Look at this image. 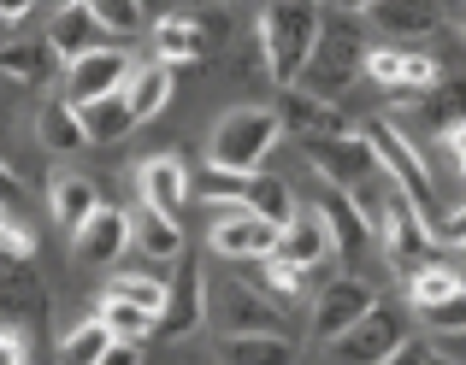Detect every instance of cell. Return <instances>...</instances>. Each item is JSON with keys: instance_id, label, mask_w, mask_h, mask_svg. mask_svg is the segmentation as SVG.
I'll list each match as a JSON object with an SVG mask.
<instances>
[{"instance_id": "cell-1", "label": "cell", "mask_w": 466, "mask_h": 365, "mask_svg": "<svg viewBox=\"0 0 466 365\" xmlns=\"http://www.w3.org/2000/svg\"><path fill=\"white\" fill-rule=\"evenodd\" d=\"M366 54H372V42H366L360 12L319 6V35H313V54H308V65H301L296 89L319 94V101H337V94H349L354 77L366 71Z\"/></svg>"}, {"instance_id": "cell-2", "label": "cell", "mask_w": 466, "mask_h": 365, "mask_svg": "<svg viewBox=\"0 0 466 365\" xmlns=\"http://www.w3.org/2000/svg\"><path fill=\"white\" fill-rule=\"evenodd\" d=\"M284 142V124H278L272 106H230L225 118H218L213 142H207V165L213 172H266V160H272V148Z\"/></svg>"}, {"instance_id": "cell-3", "label": "cell", "mask_w": 466, "mask_h": 365, "mask_svg": "<svg viewBox=\"0 0 466 365\" xmlns=\"http://www.w3.org/2000/svg\"><path fill=\"white\" fill-rule=\"evenodd\" d=\"M313 35H319V0H272L260 12V54H266V71L278 77V89L301 77Z\"/></svg>"}, {"instance_id": "cell-4", "label": "cell", "mask_w": 466, "mask_h": 365, "mask_svg": "<svg viewBox=\"0 0 466 365\" xmlns=\"http://www.w3.org/2000/svg\"><path fill=\"white\" fill-rule=\"evenodd\" d=\"M366 142H372V153H378V172L396 182V189H401V194H408V201L425 212V224H431V218L443 212V206H437V189H431V172H425L420 148H413V142L401 136V130L390 124V118L366 130Z\"/></svg>"}, {"instance_id": "cell-5", "label": "cell", "mask_w": 466, "mask_h": 365, "mask_svg": "<svg viewBox=\"0 0 466 365\" xmlns=\"http://www.w3.org/2000/svg\"><path fill=\"white\" fill-rule=\"evenodd\" d=\"M207 212H213L207 242H213L218 260H266V253L278 248V224L260 218V212H248L242 201H218V194H207Z\"/></svg>"}, {"instance_id": "cell-6", "label": "cell", "mask_w": 466, "mask_h": 365, "mask_svg": "<svg viewBox=\"0 0 466 365\" xmlns=\"http://www.w3.org/2000/svg\"><path fill=\"white\" fill-rule=\"evenodd\" d=\"M401 342H408V312H401L396 301H372L330 348H337L342 365H378L384 354H396Z\"/></svg>"}, {"instance_id": "cell-7", "label": "cell", "mask_w": 466, "mask_h": 365, "mask_svg": "<svg viewBox=\"0 0 466 365\" xmlns=\"http://www.w3.org/2000/svg\"><path fill=\"white\" fill-rule=\"evenodd\" d=\"M301 148H308V165L330 182V189H354L360 177L378 172V153H372V142H366V130H325V136H301Z\"/></svg>"}, {"instance_id": "cell-8", "label": "cell", "mask_w": 466, "mask_h": 365, "mask_svg": "<svg viewBox=\"0 0 466 365\" xmlns=\"http://www.w3.org/2000/svg\"><path fill=\"white\" fill-rule=\"evenodd\" d=\"M360 77H372L396 106H413L425 89H437V83H443V65H437V59H425V54H408V47H372Z\"/></svg>"}, {"instance_id": "cell-9", "label": "cell", "mask_w": 466, "mask_h": 365, "mask_svg": "<svg viewBox=\"0 0 466 365\" xmlns=\"http://www.w3.org/2000/svg\"><path fill=\"white\" fill-rule=\"evenodd\" d=\"M130 77V59L118 47H95L83 59H66V101L83 106V101H101V94H118Z\"/></svg>"}, {"instance_id": "cell-10", "label": "cell", "mask_w": 466, "mask_h": 365, "mask_svg": "<svg viewBox=\"0 0 466 365\" xmlns=\"http://www.w3.org/2000/svg\"><path fill=\"white\" fill-rule=\"evenodd\" d=\"M443 0H372L360 18L378 24V35H390V42H425L443 30Z\"/></svg>"}, {"instance_id": "cell-11", "label": "cell", "mask_w": 466, "mask_h": 365, "mask_svg": "<svg viewBox=\"0 0 466 365\" xmlns=\"http://www.w3.org/2000/svg\"><path fill=\"white\" fill-rule=\"evenodd\" d=\"M125 248H130V212H118V206H106V201L71 230V253H77L83 265H118Z\"/></svg>"}, {"instance_id": "cell-12", "label": "cell", "mask_w": 466, "mask_h": 365, "mask_svg": "<svg viewBox=\"0 0 466 365\" xmlns=\"http://www.w3.org/2000/svg\"><path fill=\"white\" fill-rule=\"evenodd\" d=\"M372 301H378L372 283H360V277H330V283L319 289V301H313V336H319V342H337V336L349 330Z\"/></svg>"}, {"instance_id": "cell-13", "label": "cell", "mask_w": 466, "mask_h": 365, "mask_svg": "<svg viewBox=\"0 0 466 365\" xmlns=\"http://www.w3.org/2000/svg\"><path fill=\"white\" fill-rule=\"evenodd\" d=\"M278 260L301 265V271H319L325 260H337V248H330V230H325V212L319 206H296L289 212V224L278 230Z\"/></svg>"}, {"instance_id": "cell-14", "label": "cell", "mask_w": 466, "mask_h": 365, "mask_svg": "<svg viewBox=\"0 0 466 365\" xmlns=\"http://www.w3.org/2000/svg\"><path fill=\"white\" fill-rule=\"evenodd\" d=\"M201 319H207V277H201L195 260H183L177 283L166 289V307H159V330L154 336H171V342H177V336H189Z\"/></svg>"}, {"instance_id": "cell-15", "label": "cell", "mask_w": 466, "mask_h": 365, "mask_svg": "<svg viewBox=\"0 0 466 365\" xmlns=\"http://www.w3.org/2000/svg\"><path fill=\"white\" fill-rule=\"evenodd\" d=\"M218 312V330L225 336H254V330H284L278 324V307H266V295H254V289L242 283H225L218 295H207Z\"/></svg>"}, {"instance_id": "cell-16", "label": "cell", "mask_w": 466, "mask_h": 365, "mask_svg": "<svg viewBox=\"0 0 466 365\" xmlns=\"http://www.w3.org/2000/svg\"><path fill=\"white\" fill-rule=\"evenodd\" d=\"M137 189H142V206H159V212L177 218L189 206V165L177 153H154V160H142Z\"/></svg>"}, {"instance_id": "cell-17", "label": "cell", "mask_w": 466, "mask_h": 365, "mask_svg": "<svg viewBox=\"0 0 466 365\" xmlns=\"http://www.w3.org/2000/svg\"><path fill=\"white\" fill-rule=\"evenodd\" d=\"M47 47H54L59 59H83V54H95V47H106V30L95 24L89 0H66V6L54 12V24H47Z\"/></svg>"}, {"instance_id": "cell-18", "label": "cell", "mask_w": 466, "mask_h": 365, "mask_svg": "<svg viewBox=\"0 0 466 365\" xmlns=\"http://www.w3.org/2000/svg\"><path fill=\"white\" fill-rule=\"evenodd\" d=\"M47 307V289L35 277L30 260L18 253H0V319H35Z\"/></svg>"}, {"instance_id": "cell-19", "label": "cell", "mask_w": 466, "mask_h": 365, "mask_svg": "<svg viewBox=\"0 0 466 365\" xmlns=\"http://www.w3.org/2000/svg\"><path fill=\"white\" fill-rule=\"evenodd\" d=\"M207 54V30L195 12H166L154 24V59L159 65H195Z\"/></svg>"}, {"instance_id": "cell-20", "label": "cell", "mask_w": 466, "mask_h": 365, "mask_svg": "<svg viewBox=\"0 0 466 365\" xmlns=\"http://www.w3.org/2000/svg\"><path fill=\"white\" fill-rule=\"evenodd\" d=\"M218 365H296V342L284 330L218 336Z\"/></svg>"}, {"instance_id": "cell-21", "label": "cell", "mask_w": 466, "mask_h": 365, "mask_svg": "<svg viewBox=\"0 0 466 365\" xmlns=\"http://www.w3.org/2000/svg\"><path fill=\"white\" fill-rule=\"evenodd\" d=\"M278 124L296 130V136H325V130H342V118L330 113V101H319V94L296 89V83H284V94H278Z\"/></svg>"}, {"instance_id": "cell-22", "label": "cell", "mask_w": 466, "mask_h": 365, "mask_svg": "<svg viewBox=\"0 0 466 365\" xmlns=\"http://www.w3.org/2000/svg\"><path fill=\"white\" fill-rule=\"evenodd\" d=\"M171 89H177V83H171V65H159V59H154V65H142V71L130 65V77H125V89H118V94L130 101L137 124H148V118H159L171 106Z\"/></svg>"}, {"instance_id": "cell-23", "label": "cell", "mask_w": 466, "mask_h": 365, "mask_svg": "<svg viewBox=\"0 0 466 365\" xmlns=\"http://www.w3.org/2000/svg\"><path fill=\"white\" fill-rule=\"evenodd\" d=\"M83 118V136L95 142V148H106V142H125L130 130H137V113H130L125 94H101V101H83L77 106Z\"/></svg>"}, {"instance_id": "cell-24", "label": "cell", "mask_w": 466, "mask_h": 365, "mask_svg": "<svg viewBox=\"0 0 466 365\" xmlns=\"http://www.w3.org/2000/svg\"><path fill=\"white\" fill-rule=\"evenodd\" d=\"M130 242L142 248V260H177L183 253V224L171 212H159V206H142V212L130 218Z\"/></svg>"}, {"instance_id": "cell-25", "label": "cell", "mask_w": 466, "mask_h": 365, "mask_svg": "<svg viewBox=\"0 0 466 365\" xmlns=\"http://www.w3.org/2000/svg\"><path fill=\"white\" fill-rule=\"evenodd\" d=\"M95 319H101V330L113 336V342H148V336L159 330V312L137 307V301H118V295H101Z\"/></svg>"}, {"instance_id": "cell-26", "label": "cell", "mask_w": 466, "mask_h": 365, "mask_svg": "<svg viewBox=\"0 0 466 365\" xmlns=\"http://www.w3.org/2000/svg\"><path fill=\"white\" fill-rule=\"evenodd\" d=\"M319 212H325V230H330V248H337V253H360L366 242H372V230L360 224L349 189H330L325 201H319Z\"/></svg>"}, {"instance_id": "cell-27", "label": "cell", "mask_w": 466, "mask_h": 365, "mask_svg": "<svg viewBox=\"0 0 466 365\" xmlns=\"http://www.w3.org/2000/svg\"><path fill=\"white\" fill-rule=\"evenodd\" d=\"M35 136H42V148H54V153L89 148V136H83V118H77V106H71V101H47L42 113H35Z\"/></svg>"}, {"instance_id": "cell-28", "label": "cell", "mask_w": 466, "mask_h": 365, "mask_svg": "<svg viewBox=\"0 0 466 365\" xmlns=\"http://www.w3.org/2000/svg\"><path fill=\"white\" fill-rule=\"evenodd\" d=\"M242 206H248V212H260V218H272V224L284 230V224H289V212H296V194H289V182H284V177L254 172L248 182H242Z\"/></svg>"}, {"instance_id": "cell-29", "label": "cell", "mask_w": 466, "mask_h": 365, "mask_svg": "<svg viewBox=\"0 0 466 365\" xmlns=\"http://www.w3.org/2000/svg\"><path fill=\"white\" fill-rule=\"evenodd\" d=\"M95 206H101V201H95L89 177H59L54 189H47V212H54V224H66V230H77Z\"/></svg>"}, {"instance_id": "cell-30", "label": "cell", "mask_w": 466, "mask_h": 365, "mask_svg": "<svg viewBox=\"0 0 466 365\" xmlns=\"http://www.w3.org/2000/svg\"><path fill=\"white\" fill-rule=\"evenodd\" d=\"M455 289H466V277L455 265H443V260H425V265L408 271V301L413 307H437V301H449Z\"/></svg>"}, {"instance_id": "cell-31", "label": "cell", "mask_w": 466, "mask_h": 365, "mask_svg": "<svg viewBox=\"0 0 466 365\" xmlns=\"http://www.w3.org/2000/svg\"><path fill=\"white\" fill-rule=\"evenodd\" d=\"M54 65H59V54L47 42H0V71L12 83H42Z\"/></svg>"}, {"instance_id": "cell-32", "label": "cell", "mask_w": 466, "mask_h": 365, "mask_svg": "<svg viewBox=\"0 0 466 365\" xmlns=\"http://www.w3.org/2000/svg\"><path fill=\"white\" fill-rule=\"evenodd\" d=\"M413 113L420 118H437V124H466V77H449L437 83V89H425L420 101H413Z\"/></svg>"}, {"instance_id": "cell-33", "label": "cell", "mask_w": 466, "mask_h": 365, "mask_svg": "<svg viewBox=\"0 0 466 365\" xmlns=\"http://www.w3.org/2000/svg\"><path fill=\"white\" fill-rule=\"evenodd\" d=\"M166 277H154V271H113V283H106V295H118V301H137V307H148L159 312L166 307Z\"/></svg>"}, {"instance_id": "cell-34", "label": "cell", "mask_w": 466, "mask_h": 365, "mask_svg": "<svg viewBox=\"0 0 466 365\" xmlns=\"http://www.w3.org/2000/svg\"><path fill=\"white\" fill-rule=\"evenodd\" d=\"M106 348H113V336L101 330V319H89V324H77V330L59 342V365H101Z\"/></svg>"}, {"instance_id": "cell-35", "label": "cell", "mask_w": 466, "mask_h": 365, "mask_svg": "<svg viewBox=\"0 0 466 365\" xmlns=\"http://www.w3.org/2000/svg\"><path fill=\"white\" fill-rule=\"evenodd\" d=\"M89 12L106 35H142V0H89Z\"/></svg>"}, {"instance_id": "cell-36", "label": "cell", "mask_w": 466, "mask_h": 365, "mask_svg": "<svg viewBox=\"0 0 466 365\" xmlns=\"http://www.w3.org/2000/svg\"><path fill=\"white\" fill-rule=\"evenodd\" d=\"M254 265H260L266 289H272L278 301H296L301 289H308V271H301V265H289V260H278V253H266V260H254Z\"/></svg>"}, {"instance_id": "cell-37", "label": "cell", "mask_w": 466, "mask_h": 365, "mask_svg": "<svg viewBox=\"0 0 466 365\" xmlns=\"http://www.w3.org/2000/svg\"><path fill=\"white\" fill-rule=\"evenodd\" d=\"M420 312H425V324H431V330L466 336V289H455L449 301H437V307H420Z\"/></svg>"}, {"instance_id": "cell-38", "label": "cell", "mask_w": 466, "mask_h": 365, "mask_svg": "<svg viewBox=\"0 0 466 365\" xmlns=\"http://www.w3.org/2000/svg\"><path fill=\"white\" fill-rule=\"evenodd\" d=\"M431 242H449V248H466V206L431 218Z\"/></svg>"}, {"instance_id": "cell-39", "label": "cell", "mask_w": 466, "mask_h": 365, "mask_svg": "<svg viewBox=\"0 0 466 365\" xmlns=\"http://www.w3.org/2000/svg\"><path fill=\"white\" fill-rule=\"evenodd\" d=\"M0 206H6V212H18V206H24V182H18V172H12L6 160H0Z\"/></svg>"}, {"instance_id": "cell-40", "label": "cell", "mask_w": 466, "mask_h": 365, "mask_svg": "<svg viewBox=\"0 0 466 365\" xmlns=\"http://www.w3.org/2000/svg\"><path fill=\"white\" fill-rule=\"evenodd\" d=\"M0 365H30V342L18 330H0Z\"/></svg>"}, {"instance_id": "cell-41", "label": "cell", "mask_w": 466, "mask_h": 365, "mask_svg": "<svg viewBox=\"0 0 466 365\" xmlns=\"http://www.w3.org/2000/svg\"><path fill=\"white\" fill-rule=\"evenodd\" d=\"M425 360H431V348H425V342H401L396 354H384L378 365H425Z\"/></svg>"}, {"instance_id": "cell-42", "label": "cell", "mask_w": 466, "mask_h": 365, "mask_svg": "<svg viewBox=\"0 0 466 365\" xmlns=\"http://www.w3.org/2000/svg\"><path fill=\"white\" fill-rule=\"evenodd\" d=\"M443 142H449V160H455V172L466 177V124H449Z\"/></svg>"}, {"instance_id": "cell-43", "label": "cell", "mask_w": 466, "mask_h": 365, "mask_svg": "<svg viewBox=\"0 0 466 365\" xmlns=\"http://www.w3.org/2000/svg\"><path fill=\"white\" fill-rule=\"evenodd\" d=\"M101 365H142V342H113L101 354Z\"/></svg>"}, {"instance_id": "cell-44", "label": "cell", "mask_w": 466, "mask_h": 365, "mask_svg": "<svg viewBox=\"0 0 466 365\" xmlns=\"http://www.w3.org/2000/svg\"><path fill=\"white\" fill-rule=\"evenodd\" d=\"M42 0H0V24H24Z\"/></svg>"}, {"instance_id": "cell-45", "label": "cell", "mask_w": 466, "mask_h": 365, "mask_svg": "<svg viewBox=\"0 0 466 365\" xmlns=\"http://www.w3.org/2000/svg\"><path fill=\"white\" fill-rule=\"evenodd\" d=\"M319 6H337V12H366L372 0H319Z\"/></svg>"}, {"instance_id": "cell-46", "label": "cell", "mask_w": 466, "mask_h": 365, "mask_svg": "<svg viewBox=\"0 0 466 365\" xmlns=\"http://www.w3.org/2000/svg\"><path fill=\"white\" fill-rule=\"evenodd\" d=\"M425 365H455V360H443V354H431V360H425Z\"/></svg>"}, {"instance_id": "cell-47", "label": "cell", "mask_w": 466, "mask_h": 365, "mask_svg": "<svg viewBox=\"0 0 466 365\" xmlns=\"http://www.w3.org/2000/svg\"><path fill=\"white\" fill-rule=\"evenodd\" d=\"M461 24H466V18H461Z\"/></svg>"}]
</instances>
